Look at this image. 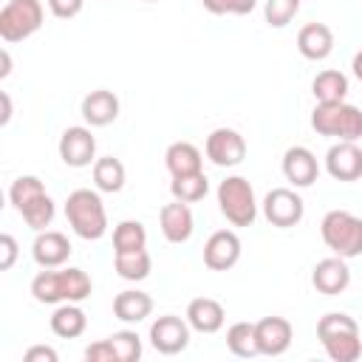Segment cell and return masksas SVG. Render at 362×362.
<instances>
[{
  "mask_svg": "<svg viewBox=\"0 0 362 362\" xmlns=\"http://www.w3.org/2000/svg\"><path fill=\"white\" fill-rule=\"evenodd\" d=\"M317 337L334 362H356L362 356L359 325L345 311H328L317 322Z\"/></svg>",
  "mask_w": 362,
  "mask_h": 362,
  "instance_id": "6da1fadb",
  "label": "cell"
},
{
  "mask_svg": "<svg viewBox=\"0 0 362 362\" xmlns=\"http://www.w3.org/2000/svg\"><path fill=\"white\" fill-rule=\"evenodd\" d=\"M65 218L82 240H99L107 232V212L96 189H74L65 201Z\"/></svg>",
  "mask_w": 362,
  "mask_h": 362,
  "instance_id": "7a4b0ae2",
  "label": "cell"
},
{
  "mask_svg": "<svg viewBox=\"0 0 362 362\" xmlns=\"http://www.w3.org/2000/svg\"><path fill=\"white\" fill-rule=\"evenodd\" d=\"M311 127L320 136H331L339 141L362 139V110L351 102H317L311 110Z\"/></svg>",
  "mask_w": 362,
  "mask_h": 362,
  "instance_id": "3957f363",
  "label": "cell"
},
{
  "mask_svg": "<svg viewBox=\"0 0 362 362\" xmlns=\"http://www.w3.org/2000/svg\"><path fill=\"white\" fill-rule=\"evenodd\" d=\"M320 235H322V243L345 260L362 255V218L348 209L325 212L320 223Z\"/></svg>",
  "mask_w": 362,
  "mask_h": 362,
  "instance_id": "277c9868",
  "label": "cell"
},
{
  "mask_svg": "<svg viewBox=\"0 0 362 362\" xmlns=\"http://www.w3.org/2000/svg\"><path fill=\"white\" fill-rule=\"evenodd\" d=\"M218 206L232 226H252L257 218V198L243 175H226L218 184Z\"/></svg>",
  "mask_w": 362,
  "mask_h": 362,
  "instance_id": "5b68a950",
  "label": "cell"
},
{
  "mask_svg": "<svg viewBox=\"0 0 362 362\" xmlns=\"http://www.w3.org/2000/svg\"><path fill=\"white\" fill-rule=\"evenodd\" d=\"M42 3L40 0H8L0 8V37L3 42H23L42 28Z\"/></svg>",
  "mask_w": 362,
  "mask_h": 362,
  "instance_id": "8992f818",
  "label": "cell"
},
{
  "mask_svg": "<svg viewBox=\"0 0 362 362\" xmlns=\"http://www.w3.org/2000/svg\"><path fill=\"white\" fill-rule=\"evenodd\" d=\"M260 206H263L266 221L272 226H277V229L297 226L303 221V215H305V204H303V198L291 187H274V189H269Z\"/></svg>",
  "mask_w": 362,
  "mask_h": 362,
  "instance_id": "52a82bcc",
  "label": "cell"
},
{
  "mask_svg": "<svg viewBox=\"0 0 362 362\" xmlns=\"http://www.w3.org/2000/svg\"><path fill=\"white\" fill-rule=\"evenodd\" d=\"M204 153L215 167H238L246 158V139L235 127H215L206 136Z\"/></svg>",
  "mask_w": 362,
  "mask_h": 362,
  "instance_id": "ba28073f",
  "label": "cell"
},
{
  "mask_svg": "<svg viewBox=\"0 0 362 362\" xmlns=\"http://www.w3.org/2000/svg\"><path fill=\"white\" fill-rule=\"evenodd\" d=\"M150 345L158 354H164V356L181 354L189 345V322L175 317V314H164V317L153 320V325H150Z\"/></svg>",
  "mask_w": 362,
  "mask_h": 362,
  "instance_id": "9c48e42d",
  "label": "cell"
},
{
  "mask_svg": "<svg viewBox=\"0 0 362 362\" xmlns=\"http://www.w3.org/2000/svg\"><path fill=\"white\" fill-rule=\"evenodd\" d=\"M59 158L68 164V167H88L90 161H96V139L90 133V127L85 124H74V127H65L62 136H59Z\"/></svg>",
  "mask_w": 362,
  "mask_h": 362,
  "instance_id": "30bf717a",
  "label": "cell"
},
{
  "mask_svg": "<svg viewBox=\"0 0 362 362\" xmlns=\"http://www.w3.org/2000/svg\"><path fill=\"white\" fill-rule=\"evenodd\" d=\"M240 252H243V246H240L238 232H232V229H218V232H212V235L206 238V243H204V263H206V269H212V272H226V269H232V266L240 260Z\"/></svg>",
  "mask_w": 362,
  "mask_h": 362,
  "instance_id": "8fae6325",
  "label": "cell"
},
{
  "mask_svg": "<svg viewBox=\"0 0 362 362\" xmlns=\"http://www.w3.org/2000/svg\"><path fill=\"white\" fill-rule=\"evenodd\" d=\"M325 170L334 181L362 178V147L356 141H337L325 153Z\"/></svg>",
  "mask_w": 362,
  "mask_h": 362,
  "instance_id": "7c38bea8",
  "label": "cell"
},
{
  "mask_svg": "<svg viewBox=\"0 0 362 362\" xmlns=\"http://www.w3.org/2000/svg\"><path fill=\"white\" fill-rule=\"evenodd\" d=\"M311 286H314L320 294H325V297L342 294V291L351 286V269H348V260L339 257V255L322 257V260L311 269Z\"/></svg>",
  "mask_w": 362,
  "mask_h": 362,
  "instance_id": "4fadbf2b",
  "label": "cell"
},
{
  "mask_svg": "<svg viewBox=\"0 0 362 362\" xmlns=\"http://www.w3.org/2000/svg\"><path fill=\"white\" fill-rule=\"evenodd\" d=\"M283 175H286V181L291 184V187H311L314 181H317V175H320V164H317V156L308 150V147H303V144H294V147H288L286 153H283Z\"/></svg>",
  "mask_w": 362,
  "mask_h": 362,
  "instance_id": "5bb4252c",
  "label": "cell"
},
{
  "mask_svg": "<svg viewBox=\"0 0 362 362\" xmlns=\"http://www.w3.org/2000/svg\"><path fill=\"white\" fill-rule=\"evenodd\" d=\"M255 331H257V348H260L263 356H280V354H286L288 345H291V337H294L291 322L286 317H274V314L257 320L255 322Z\"/></svg>",
  "mask_w": 362,
  "mask_h": 362,
  "instance_id": "9a60e30c",
  "label": "cell"
},
{
  "mask_svg": "<svg viewBox=\"0 0 362 362\" xmlns=\"http://www.w3.org/2000/svg\"><path fill=\"white\" fill-rule=\"evenodd\" d=\"M158 226L170 243H187L195 232V218H192L189 204H184V201L164 204L158 212Z\"/></svg>",
  "mask_w": 362,
  "mask_h": 362,
  "instance_id": "2e32d148",
  "label": "cell"
},
{
  "mask_svg": "<svg viewBox=\"0 0 362 362\" xmlns=\"http://www.w3.org/2000/svg\"><path fill=\"white\" fill-rule=\"evenodd\" d=\"M31 255L42 269H59L71 257V240L62 232L42 229V232H37V238L31 243Z\"/></svg>",
  "mask_w": 362,
  "mask_h": 362,
  "instance_id": "e0dca14e",
  "label": "cell"
},
{
  "mask_svg": "<svg viewBox=\"0 0 362 362\" xmlns=\"http://www.w3.org/2000/svg\"><path fill=\"white\" fill-rule=\"evenodd\" d=\"M119 96L113 90H105V88H96L90 90L85 99H82V119L90 124V127H107L110 122L119 119Z\"/></svg>",
  "mask_w": 362,
  "mask_h": 362,
  "instance_id": "ac0fdd59",
  "label": "cell"
},
{
  "mask_svg": "<svg viewBox=\"0 0 362 362\" xmlns=\"http://www.w3.org/2000/svg\"><path fill=\"white\" fill-rule=\"evenodd\" d=\"M297 51L305 59H311V62H320V59L331 57V51H334V31L325 23H305L297 31Z\"/></svg>",
  "mask_w": 362,
  "mask_h": 362,
  "instance_id": "d6986e66",
  "label": "cell"
},
{
  "mask_svg": "<svg viewBox=\"0 0 362 362\" xmlns=\"http://www.w3.org/2000/svg\"><path fill=\"white\" fill-rule=\"evenodd\" d=\"M187 322H189V328H195L198 334H215V331L223 328L226 311H223V305H221L218 300H212V297H195V300H189V305H187Z\"/></svg>",
  "mask_w": 362,
  "mask_h": 362,
  "instance_id": "ffe728a7",
  "label": "cell"
},
{
  "mask_svg": "<svg viewBox=\"0 0 362 362\" xmlns=\"http://www.w3.org/2000/svg\"><path fill=\"white\" fill-rule=\"evenodd\" d=\"M113 314L122 322H141L153 314V297L139 288H124L113 297Z\"/></svg>",
  "mask_w": 362,
  "mask_h": 362,
  "instance_id": "44dd1931",
  "label": "cell"
},
{
  "mask_svg": "<svg viewBox=\"0 0 362 362\" xmlns=\"http://www.w3.org/2000/svg\"><path fill=\"white\" fill-rule=\"evenodd\" d=\"M164 164L170 175H189V173H201L204 156L192 141H173L164 153Z\"/></svg>",
  "mask_w": 362,
  "mask_h": 362,
  "instance_id": "7402d4cb",
  "label": "cell"
},
{
  "mask_svg": "<svg viewBox=\"0 0 362 362\" xmlns=\"http://www.w3.org/2000/svg\"><path fill=\"white\" fill-rule=\"evenodd\" d=\"M88 328V317L79 308V303H59L51 314V331L62 339H76Z\"/></svg>",
  "mask_w": 362,
  "mask_h": 362,
  "instance_id": "603a6c76",
  "label": "cell"
},
{
  "mask_svg": "<svg viewBox=\"0 0 362 362\" xmlns=\"http://www.w3.org/2000/svg\"><path fill=\"white\" fill-rule=\"evenodd\" d=\"M113 269L122 280L139 283L150 274L153 269V257L147 249H133V252H113Z\"/></svg>",
  "mask_w": 362,
  "mask_h": 362,
  "instance_id": "cb8c5ba5",
  "label": "cell"
},
{
  "mask_svg": "<svg viewBox=\"0 0 362 362\" xmlns=\"http://www.w3.org/2000/svg\"><path fill=\"white\" fill-rule=\"evenodd\" d=\"M311 93L317 102H342L348 96V76L342 71L325 68L314 76L311 82Z\"/></svg>",
  "mask_w": 362,
  "mask_h": 362,
  "instance_id": "d4e9b609",
  "label": "cell"
},
{
  "mask_svg": "<svg viewBox=\"0 0 362 362\" xmlns=\"http://www.w3.org/2000/svg\"><path fill=\"white\" fill-rule=\"evenodd\" d=\"M124 164L113 156H105V158H96L93 161V184L99 192H119L124 187Z\"/></svg>",
  "mask_w": 362,
  "mask_h": 362,
  "instance_id": "484cf974",
  "label": "cell"
},
{
  "mask_svg": "<svg viewBox=\"0 0 362 362\" xmlns=\"http://www.w3.org/2000/svg\"><path fill=\"white\" fill-rule=\"evenodd\" d=\"M226 348H229L235 356H240V359L260 356L255 322H232L229 331H226Z\"/></svg>",
  "mask_w": 362,
  "mask_h": 362,
  "instance_id": "4316f807",
  "label": "cell"
},
{
  "mask_svg": "<svg viewBox=\"0 0 362 362\" xmlns=\"http://www.w3.org/2000/svg\"><path fill=\"white\" fill-rule=\"evenodd\" d=\"M170 192H173L175 201L195 204V201H201V198L209 192V181H206L204 170H201V173H189V175H173Z\"/></svg>",
  "mask_w": 362,
  "mask_h": 362,
  "instance_id": "83f0119b",
  "label": "cell"
},
{
  "mask_svg": "<svg viewBox=\"0 0 362 362\" xmlns=\"http://www.w3.org/2000/svg\"><path fill=\"white\" fill-rule=\"evenodd\" d=\"M31 294L37 303H45V305H59L65 303V291H62V272H40L34 280H31Z\"/></svg>",
  "mask_w": 362,
  "mask_h": 362,
  "instance_id": "f1b7e54d",
  "label": "cell"
},
{
  "mask_svg": "<svg viewBox=\"0 0 362 362\" xmlns=\"http://www.w3.org/2000/svg\"><path fill=\"white\" fill-rule=\"evenodd\" d=\"M147 246V229L141 221H122L113 229V252H133Z\"/></svg>",
  "mask_w": 362,
  "mask_h": 362,
  "instance_id": "f546056e",
  "label": "cell"
},
{
  "mask_svg": "<svg viewBox=\"0 0 362 362\" xmlns=\"http://www.w3.org/2000/svg\"><path fill=\"white\" fill-rule=\"evenodd\" d=\"M20 215H23V221H25L34 232H42L45 226H51V221H54V215H57L54 198H51L48 192H42V195H37L31 204H25V206L20 209Z\"/></svg>",
  "mask_w": 362,
  "mask_h": 362,
  "instance_id": "4dcf8cb0",
  "label": "cell"
},
{
  "mask_svg": "<svg viewBox=\"0 0 362 362\" xmlns=\"http://www.w3.org/2000/svg\"><path fill=\"white\" fill-rule=\"evenodd\" d=\"M62 272V291H65V303H82L90 297L93 291V283L90 277L76 269V266H68V269H59Z\"/></svg>",
  "mask_w": 362,
  "mask_h": 362,
  "instance_id": "1f68e13d",
  "label": "cell"
},
{
  "mask_svg": "<svg viewBox=\"0 0 362 362\" xmlns=\"http://www.w3.org/2000/svg\"><path fill=\"white\" fill-rule=\"evenodd\" d=\"M45 192V187H42V181L37 178V175H20V178H14L11 181V187H8V201H11V206L20 212L25 204H31L37 195H42Z\"/></svg>",
  "mask_w": 362,
  "mask_h": 362,
  "instance_id": "d6a6232c",
  "label": "cell"
},
{
  "mask_svg": "<svg viewBox=\"0 0 362 362\" xmlns=\"http://www.w3.org/2000/svg\"><path fill=\"white\" fill-rule=\"evenodd\" d=\"M107 339H110V345H113L119 362H136V359H141V337H139L136 331L122 328V331L110 334Z\"/></svg>",
  "mask_w": 362,
  "mask_h": 362,
  "instance_id": "836d02e7",
  "label": "cell"
},
{
  "mask_svg": "<svg viewBox=\"0 0 362 362\" xmlns=\"http://www.w3.org/2000/svg\"><path fill=\"white\" fill-rule=\"evenodd\" d=\"M300 11V0H266L263 17L272 28H286Z\"/></svg>",
  "mask_w": 362,
  "mask_h": 362,
  "instance_id": "e575fe53",
  "label": "cell"
},
{
  "mask_svg": "<svg viewBox=\"0 0 362 362\" xmlns=\"http://www.w3.org/2000/svg\"><path fill=\"white\" fill-rule=\"evenodd\" d=\"M201 3L209 14H238V17L252 14L257 6V0H201Z\"/></svg>",
  "mask_w": 362,
  "mask_h": 362,
  "instance_id": "d590c367",
  "label": "cell"
},
{
  "mask_svg": "<svg viewBox=\"0 0 362 362\" xmlns=\"http://www.w3.org/2000/svg\"><path fill=\"white\" fill-rule=\"evenodd\" d=\"M85 359L88 362H119L116 359V351L110 345V339H99V342H90L85 348Z\"/></svg>",
  "mask_w": 362,
  "mask_h": 362,
  "instance_id": "8d00e7d4",
  "label": "cell"
},
{
  "mask_svg": "<svg viewBox=\"0 0 362 362\" xmlns=\"http://www.w3.org/2000/svg\"><path fill=\"white\" fill-rule=\"evenodd\" d=\"M45 3H48L51 14L59 17V20H71V17H76V14L82 11V6H85V0H45Z\"/></svg>",
  "mask_w": 362,
  "mask_h": 362,
  "instance_id": "74e56055",
  "label": "cell"
},
{
  "mask_svg": "<svg viewBox=\"0 0 362 362\" xmlns=\"http://www.w3.org/2000/svg\"><path fill=\"white\" fill-rule=\"evenodd\" d=\"M14 260H17V240H14V235L3 232L0 235V269L8 272L14 266Z\"/></svg>",
  "mask_w": 362,
  "mask_h": 362,
  "instance_id": "f35d334b",
  "label": "cell"
},
{
  "mask_svg": "<svg viewBox=\"0 0 362 362\" xmlns=\"http://www.w3.org/2000/svg\"><path fill=\"white\" fill-rule=\"evenodd\" d=\"M25 362H57L59 354L51 348V345H31L25 354H23Z\"/></svg>",
  "mask_w": 362,
  "mask_h": 362,
  "instance_id": "ab89813d",
  "label": "cell"
},
{
  "mask_svg": "<svg viewBox=\"0 0 362 362\" xmlns=\"http://www.w3.org/2000/svg\"><path fill=\"white\" fill-rule=\"evenodd\" d=\"M0 102H3V116H0V124H8V119H11V99H8V93H0Z\"/></svg>",
  "mask_w": 362,
  "mask_h": 362,
  "instance_id": "60d3db41",
  "label": "cell"
},
{
  "mask_svg": "<svg viewBox=\"0 0 362 362\" xmlns=\"http://www.w3.org/2000/svg\"><path fill=\"white\" fill-rule=\"evenodd\" d=\"M0 59H3V68H0V79H6V76L11 74V54L3 48V51H0Z\"/></svg>",
  "mask_w": 362,
  "mask_h": 362,
  "instance_id": "b9f144b4",
  "label": "cell"
},
{
  "mask_svg": "<svg viewBox=\"0 0 362 362\" xmlns=\"http://www.w3.org/2000/svg\"><path fill=\"white\" fill-rule=\"evenodd\" d=\"M351 71H354V76L362 82V51H356L354 54V62H351Z\"/></svg>",
  "mask_w": 362,
  "mask_h": 362,
  "instance_id": "7bdbcfd3",
  "label": "cell"
},
{
  "mask_svg": "<svg viewBox=\"0 0 362 362\" xmlns=\"http://www.w3.org/2000/svg\"><path fill=\"white\" fill-rule=\"evenodd\" d=\"M144 3H156V0H144Z\"/></svg>",
  "mask_w": 362,
  "mask_h": 362,
  "instance_id": "ee69618b",
  "label": "cell"
}]
</instances>
